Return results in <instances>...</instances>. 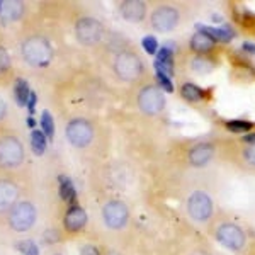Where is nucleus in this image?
Instances as JSON below:
<instances>
[{
	"label": "nucleus",
	"instance_id": "f257e3e1",
	"mask_svg": "<svg viewBox=\"0 0 255 255\" xmlns=\"http://www.w3.org/2000/svg\"><path fill=\"white\" fill-rule=\"evenodd\" d=\"M209 235H211L221 247L228 249L230 252L235 254H245L247 247H249V240H247V233L238 225L235 220H232L228 215H215L209 225L206 226Z\"/></svg>",
	"mask_w": 255,
	"mask_h": 255
},
{
	"label": "nucleus",
	"instance_id": "f03ea898",
	"mask_svg": "<svg viewBox=\"0 0 255 255\" xmlns=\"http://www.w3.org/2000/svg\"><path fill=\"white\" fill-rule=\"evenodd\" d=\"M113 72L125 84H138L146 77L145 61L133 48H123L114 55Z\"/></svg>",
	"mask_w": 255,
	"mask_h": 255
},
{
	"label": "nucleus",
	"instance_id": "7ed1b4c3",
	"mask_svg": "<svg viewBox=\"0 0 255 255\" xmlns=\"http://www.w3.org/2000/svg\"><path fill=\"white\" fill-rule=\"evenodd\" d=\"M20 56L32 68H44L55 56L53 44L43 34H29L20 41Z\"/></svg>",
	"mask_w": 255,
	"mask_h": 255
},
{
	"label": "nucleus",
	"instance_id": "20e7f679",
	"mask_svg": "<svg viewBox=\"0 0 255 255\" xmlns=\"http://www.w3.org/2000/svg\"><path fill=\"white\" fill-rule=\"evenodd\" d=\"M186 213L192 223L208 226L209 221L216 215L215 199H213L209 192L203 191V189H194V191L187 196Z\"/></svg>",
	"mask_w": 255,
	"mask_h": 255
},
{
	"label": "nucleus",
	"instance_id": "39448f33",
	"mask_svg": "<svg viewBox=\"0 0 255 255\" xmlns=\"http://www.w3.org/2000/svg\"><path fill=\"white\" fill-rule=\"evenodd\" d=\"M26 162V150L20 138L12 131H0V168L14 170Z\"/></svg>",
	"mask_w": 255,
	"mask_h": 255
},
{
	"label": "nucleus",
	"instance_id": "423d86ee",
	"mask_svg": "<svg viewBox=\"0 0 255 255\" xmlns=\"http://www.w3.org/2000/svg\"><path fill=\"white\" fill-rule=\"evenodd\" d=\"M182 20V7L179 3H157L148 12V22L157 32H170Z\"/></svg>",
	"mask_w": 255,
	"mask_h": 255
},
{
	"label": "nucleus",
	"instance_id": "0eeeda50",
	"mask_svg": "<svg viewBox=\"0 0 255 255\" xmlns=\"http://www.w3.org/2000/svg\"><path fill=\"white\" fill-rule=\"evenodd\" d=\"M165 92L153 82L143 84L136 94V106L146 116H158L165 109Z\"/></svg>",
	"mask_w": 255,
	"mask_h": 255
},
{
	"label": "nucleus",
	"instance_id": "6e6552de",
	"mask_svg": "<svg viewBox=\"0 0 255 255\" xmlns=\"http://www.w3.org/2000/svg\"><path fill=\"white\" fill-rule=\"evenodd\" d=\"M73 32H75V38L82 46L92 48L104 41L106 26L99 19L92 17V15H84V17L77 19Z\"/></svg>",
	"mask_w": 255,
	"mask_h": 255
},
{
	"label": "nucleus",
	"instance_id": "1a4fd4ad",
	"mask_svg": "<svg viewBox=\"0 0 255 255\" xmlns=\"http://www.w3.org/2000/svg\"><path fill=\"white\" fill-rule=\"evenodd\" d=\"M65 136L68 143L77 150H85L96 139V128L85 118H73L65 128Z\"/></svg>",
	"mask_w": 255,
	"mask_h": 255
},
{
	"label": "nucleus",
	"instance_id": "9d476101",
	"mask_svg": "<svg viewBox=\"0 0 255 255\" xmlns=\"http://www.w3.org/2000/svg\"><path fill=\"white\" fill-rule=\"evenodd\" d=\"M38 218V209L31 201H19L7 215V225L15 233H26L34 226Z\"/></svg>",
	"mask_w": 255,
	"mask_h": 255
},
{
	"label": "nucleus",
	"instance_id": "9b49d317",
	"mask_svg": "<svg viewBox=\"0 0 255 255\" xmlns=\"http://www.w3.org/2000/svg\"><path fill=\"white\" fill-rule=\"evenodd\" d=\"M101 216L104 225L113 232H121L125 230L128 223L131 220L129 208L125 201L121 199H109L104 203V206L101 209Z\"/></svg>",
	"mask_w": 255,
	"mask_h": 255
},
{
	"label": "nucleus",
	"instance_id": "f8f14e48",
	"mask_svg": "<svg viewBox=\"0 0 255 255\" xmlns=\"http://www.w3.org/2000/svg\"><path fill=\"white\" fill-rule=\"evenodd\" d=\"M225 157L245 170H255V145L250 143H233L223 150Z\"/></svg>",
	"mask_w": 255,
	"mask_h": 255
},
{
	"label": "nucleus",
	"instance_id": "ddd939ff",
	"mask_svg": "<svg viewBox=\"0 0 255 255\" xmlns=\"http://www.w3.org/2000/svg\"><path fill=\"white\" fill-rule=\"evenodd\" d=\"M218 148L211 141H199L187 150V163L194 168H203L215 160Z\"/></svg>",
	"mask_w": 255,
	"mask_h": 255
},
{
	"label": "nucleus",
	"instance_id": "4468645a",
	"mask_svg": "<svg viewBox=\"0 0 255 255\" xmlns=\"http://www.w3.org/2000/svg\"><path fill=\"white\" fill-rule=\"evenodd\" d=\"M20 187L14 179L3 175L0 177V216L9 215L10 209L19 203Z\"/></svg>",
	"mask_w": 255,
	"mask_h": 255
},
{
	"label": "nucleus",
	"instance_id": "2eb2a0df",
	"mask_svg": "<svg viewBox=\"0 0 255 255\" xmlns=\"http://www.w3.org/2000/svg\"><path fill=\"white\" fill-rule=\"evenodd\" d=\"M87 213H85V209L80 206L79 203L77 204H72V206L67 208V211H65V216H63V228L65 232L70 233V235H77V233H80L82 230L85 228V225H87Z\"/></svg>",
	"mask_w": 255,
	"mask_h": 255
},
{
	"label": "nucleus",
	"instance_id": "dca6fc26",
	"mask_svg": "<svg viewBox=\"0 0 255 255\" xmlns=\"http://www.w3.org/2000/svg\"><path fill=\"white\" fill-rule=\"evenodd\" d=\"M118 10L123 19L133 24L143 22L148 15V5L141 0H125L118 5Z\"/></svg>",
	"mask_w": 255,
	"mask_h": 255
},
{
	"label": "nucleus",
	"instance_id": "f3484780",
	"mask_svg": "<svg viewBox=\"0 0 255 255\" xmlns=\"http://www.w3.org/2000/svg\"><path fill=\"white\" fill-rule=\"evenodd\" d=\"M216 44L218 43L211 38V36L208 34V32H204V31L199 29L197 32H194V34H192L189 46H191V49L196 53V55H199V56H209L213 51H215Z\"/></svg>",
	"mask_w": 255,
	"mask_h": 255
},
{
	"label": "nucleus",
	"instance_id": "a211bd4d",
	"mask_svg": "<svg viewBox=\"0 0 255 255\" xmlns=\"http://www.w3.org/2000/svg\"><path fill=\"white\" fill-rule=\"evenodd\" d=\"M180 96L187 102H201L208 97V92L204 89L197 87L196 84L186 82V84H182V87H180Z\"/></svg>",
	"mask_w": 255,
	"mask_h": 255
},
{
	"label": "nucleus",
	"instance_id": "6ab92c4d",
	"mask_svg": "<svg viewBox=\"0 0 255 255\" xmlns=\"http://www.w3.org/2000/svg\"><path fill=\"white\" fill-rule=\"evenodd\" d=\"M26 12V7H24L22 2L19 0H10V2H3L2 3V12L0 15H3L7 20H19Z\"/></svg>",
	"mask_w": 255,
	"mask_h": 255
},
{
	"label": "nucleus",
	"instance_id": "aec40b11",
	"mask_svg": "<svg viewBox=\"0 0 255 255\" xmlns=\"http://www.w3.org/2000/svg\"><path fill=\"white\" fill-rule=\"evenodd\" d=\"M201 31L208 32L216 43H230L233 38H235V31L230 29L228 26H221V27H209V26H201Z\"/></svg>",
	"mask_w": 255,
	"mask_h": 255
},
{
	"label": "nucleus",
	"instance_id": "412c9836",
	"mask_svg": "<svg viewBox=\"0 0 255 255\" xmlns=\"http://www.w3.org/2000/svg\"><path fill=\"white\" fill-rule=\"evenodd\" d=\"M12 77V58L10 53L3 44H0V84L7 82Z\"/></svg>",
	"mask_w": 255,
	"mask_h": 255
},
{
	"label": "nucleus",
	"instance_id": "4be33fe9",
	"mask_svg": "<svg viewBox=\"0 0 255 255\" xmlns=\"http://www.w3.org/2000/svg\"><path fill=\"white\" fill-rule=\"evenodd\" d=\"M60 194H61V199H63L68 206L79 203V201H77V191L68 177H60Z\"/></svg>",
	"mask_w": 255,
	"mask_h": 255
},
{
	"label": "nucleus",
	"instance_id": "5701e85b",
	"mask_svg": "<svg viewBox=\"0 0 255 255\" xmlns=\"http://www.w3.org/2000/svg\"><path fill=\"white\" fill-rule=\"evenodd\" d=\"M14 96L15 101H17L19 106H26L27 104V99L31 96V90L27 87V82L26 80H15L14 84Z\"/></svg>",
	"mask_w": 255,
	"mask_h": 255
},
{
	"label": "nucleus",
	"instance_id": "b1692460",
	"mask_svg": "<svg viewBox=\"0 0 255 255\" xmlns=\"http://www.w3.org/2000/svg\"><path fill=\"white\" fill-rule=\"evenodd\" d=\"M46 136H44L43 131L36 129L32 131L31 134V146H32V151H34L36 155H43L44 150H46Z\"/></svg>",
	"mask_w": 255,
	"mask_h": 255
},
{
	"label": "nucleus",
	"instance_id": "393cba45",
	"mask_svg": "<svg viewBox=\"0 0 255 255\" xmlns=\"http://www.w3.org/2000/svg\"><path fill=\"white\" fill-rule=\"evenodd\" d=\"M225 126H226V129L232 131V133H245V131L252 129L254 123L245 121V119H233V121H226Z\"/></svg>",
	"mask_w": 255,
	"mask_h": 255
},
{
	"label": "nucleus",
	"instance_id": "a878e982",
	"mask_svg": "<svg viewBox=\"0 0 255 255\" xmlns=\"http://www.w3.org/2000/svg\"><path fill=\"white\" fill-rule=\"evenodd\" d=\"M213 68V63L208 56H199L196 55L194 60H192V70L196 73H204V72H209Z\"/></svg>",
	"mask_w": 255,
	"mask_h": 255
},
{
	"label": "nucleus",
	"instance_id": "bb28decb",
	"mask_svg": "<svg viewBox=\"0 0 255 255\" xmlns=\"http://www.w3.org/2000/svg\"><path fill=\"white\" fill-rule=\"evenodd\" d=\"M41 126H43L41 131L44 133V136L53 138V134H55V123H53V118L48 111H44V113L41 114Z\"/></svg>",
	"mask_w": 255,
	"mask_h": 255
},
{
	"label": "nucleus",
	"instance_id": "cd10ccee",
	"mask_svg": "<svg viewBox=\"0 0 255 255\" xmlns=\"http://www.w3.org/2000/svg\"><path fill=\"white\" fill-rule=\"evenodd\" d=\"M143 48H145V51L148 55H155V53H158V41L155 36H145L143 38Z\"/></svg>",
	"mask_w": 255,
	"mask_h": 255
},
{
	"label": "nucleus",
	"instance_id": "c85d7f7f",
	"mask_svg": "<svg viewBox=\"0 0 255 255\" xmlns=\"http://www.w3.org/2000/svg\"><path fill=\"white\" fill-rule=\"evenodd\" d=\"M157 79H158V85L162 87L163 92H174V84H172V79L165 73L157 72Z\"/></svg>",
	"mask_w": 255,
	"mask_h": 255
},
{
	"label": "nucleus",
	"instance_id": "c756f323",
	"mask_svg": "<svg viewBox=\"0 0 255 255\" xmlns=\"http://www.w3.org/2000/svg\"><path fill=\"white\" fill-rule=\"evenodd\" d=\"M184 255H213L206 247H201V245H192L191 249H186Z\"/></svg>",
	"mask_w": 255,
	"mask_h": 255
},
{
	"label": "nucleus",
	"instance_id": "7c9ffc66",
	"mask_svg": "<svg viewBox=\"0 0 255 255\" xmlns=\"http://www.w3.org/2000/svg\"><path fill=\"white\" fill-rule=\"evenodd\" d=\"M20 250H22L24 255H39V250L32 242H24V244H19Z\"/></svg>",
	"mask_w": 255,
	"mask_h": 255
},
{
	"label": "nucleus",
	"instance_id": "2f4dec72",
	"mask_svg": "<svg viewBox=\"0 0 255 255\" xmlns=\"http://www.w3.org/2000/svg\"><path fill=\"white\" fill-rule=\"evenodd\" d=\"M80 255H102V254H101V250H99L97 245L87 244V245H84L80 249Z\"/></svg>",
	"mask_w": 255,
	"mask_h": 255
},
{
	"label": "nucleus",
	"instance_id": "473e14b6",
	"mask_svg": "<svg viewBox=\"0 0 255 255\" xmlns=\"http://www.w3.org/2000/svg\"><path fill=\"white\" fill-rule=\"evenodd\" d=\"M5 116H7V104H5V101L0 97V123L5 119Z\"/></svg>",
	"mask_w": 255,
	"mask_h": 255
},
{
	"label": "nucleus",
	"instance_id": "72a5a7b5",
	"mask_svg": "<svg viewBox=\"0 0 255 255\" xmlns=\"http://www.w3.org/2000/svg\"><path fill=\"white\" fill-rule=\"evenodd\" d=\"M34 104H36V94L34 92H31V96H29V99H27V108H29V111L31 113H34Z\"/></svg>",
	"mask_w": 255,
	"mask_h": 255
},
{
	"label": "nucleus",
	"instance_id": "f704fd0d",
	"mask_svg": "<svg viewBox=\"0 0 255 255\" xmlns=\"http://www.w3.org/2000/svg\"><path fill=\"white\" fill-rule=\"evenodd\" d=\"M242 49L249 53V55H255V44H252V43H244Z\"/></svg>",
	"mask_w": 255,
	"mask_h": 255
},
{
	"label": "nucleus",
	"instance_id": "c9c22d12",
	"mask_svg": "<svg viewBox=\"0 0 255 255\" xmlns=\"http://www.w3.org/2000/svg\"><path fill=\"white\" fill-rule=\"evenodd\" d=\"M242 143H250V145H255V133L245 134V136L242 138Z\"/></svg>",
	"mask_w": 255,
	"mask_h": 255
},
{
	"label": "nucleus",
	"instance_id": "e433bc0d",
	"mask_svg": "<svg viewBox=\"0 0 255 255\" xmlns=\"http://www.w3.org/2000/svg\"><path fill=\"white\" fill-rule=\"evenodd\" d=\"M245 255H255V240L252 244H249V247H247V250H245Z\"/></svg>",
	"mask_w": 255,
	"mask_h": 255
},
{
	"label": "nucleus",
	"instance_id": "4c0bfd02",
	"mask_svg": "<svg viewBox=\"0 0 255 255\" xmlns=\"http://www.w3.org/2000/svg\"><path fill=\"white\" fill-rule=\"evenodd\" d=\"M56 255H58V254H56Z\"/></svg>",
	"mask_w": 255,
	"mask_h": 255
}]
</instances>
